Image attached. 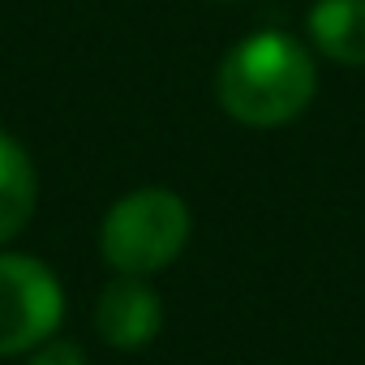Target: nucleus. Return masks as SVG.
<instances>
[{
	"label": "nucleus",
	"mask_w": 365,
	"mask_h": 365,
	"mask_svg": "<svg viewBox=\"0 0 365 365\" xmlns=\"http://www.w3.org/2000/svg\"><path fill=\"white\" fill-rule=\"evenodd\" d=\"M318 91V69L314 56L301 39L284 35V31H258L250 39H241L215 78V95L220 108L254 129H271V125H288L297 120Z\"/></svg>",
	"instance_id": "obj_1"
},
{
	"label": "nucleus",
	"mask_w": 365,
	"mask_h": 365,
	"mask_svg": "<svg viewBox=\"0 0 365 365\" xmlns=\"http://www.w3.org/2000/svg\"><path fill=\"white\" fill-rule=\"evenodd\" d=\"M190 241V207L172 190L125 194L99 228V254L116 275H155Z\"/></svg>",
	"instance_id": "obj_2"
},
{
	"label": "nucleus",
	"mask_w": 365,
	"mask_h": 365,
	"mask_svg": "<svg viewBox=\"0 0 365 365\" xmlns=\"http://www.w3.org/2000/svg\"><path fill=\"white\" fill-rule=\"evenodd\" d=\"M65 314L61 279L26 254H0V356L35 352Z\"/></svg>",
	"instance_id": "obj_3"
},
{
	"label": "nucleus",
	"mask_w": 365,
	"mask_h": 365,
	"mask_svg": "<svg viewBox=\"0 0 365 365\" xmlns=\"http://www.w3.org/2000/svg\"><path fill=\"white\" fill-rule=\"evenodd\" d=\"M95 327L116 352L146 348L163 327V301L146 284V275H116L95 305Z\"/></svg>",
	"instance_id": "obj_4"
},
{
	"label": "nucleus",
	"mask_w": 365,
	"mask_h": 365,
	"mask_svg": "<svg viewBox=\"0 0 365 365\" xmlns=\"http://www.w3.org/2000/svg\"><path fill=\"white\" fill-rule=\"evenodd\" d=\"M309 43L348 69H365V0H318L309 9Z\"/></svg>",
	"instance_id": "obj_5"
},
{
	"label": "nucleus",
	"mask_w": 365,
	"mask_h": 365,
	"mask_svg": "<svg viewBox=\"0 0 365 365\" xmlns=\"http://www.w3.org/2000/svg\"><path fill=\"white\" fill-rule=\"evenodd\" d=\"M35 198H39V180H35L31 155L22 150L18 138L0 129V245L14 241L31 224Z\"/></svg>",
	"instance_id": "obj_6"
},
{
	"label": "nucleus",
	"mask_w": 365,
	"mask_h": 365,
	"mask_svg": "<svg viewBox=\"0 0 365 365\" xmlns=\"http://www.w3.org/2000/svg\"><path fill=\"white\" fill-rule=\"evenodd\" d=\"M26 365H86V352L78 344H69V339H43L31 352Z\"/></svg>",
	"instance_id": "obj_7"
}]
</instances>
